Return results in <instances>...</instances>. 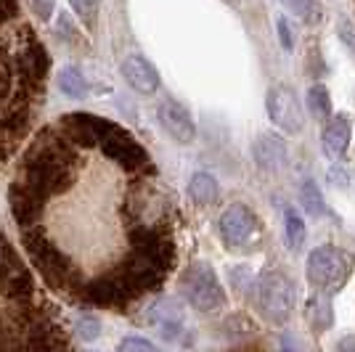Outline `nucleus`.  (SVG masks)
<instances>
[{
  "label": "nucleus",
  "mask_w": 355,
  "mask_h": 352,
  "mask_svg": "<svg viewBox=\"0 0 355 352\" xmlns=\"http://www.w3.org/2000/svg\"><path fill=\"white\" fill-rule=\"evenodd\" d=\"M24 247L27 254L32 257L35 267L43 273V279L48 281V286L53 289H72L74 283V267L69 265V260L64 257V252H59L48 238L43 236V231L35 228H24Z\"/></svg>",
  "instance_id": "obj_1"
},
{
  "label": "nucleus",
  "mask_w": 355,
  "mask_h": 352,
  "mask_svg": "<svg viewBox=\"0 0 355 352\" xmlns=\"http://www.w3.org/2000/svg\"><path fill=\"white\" fill-rule=\"evenodd\" d=\"M355 265V254L340 247H318L308 257V281L321 292H337L345 286V281L350 279Z\"/></svg>",
  "instance_id": "obj_2"
},
{
  "label": "nucleus",
  "mask_w": 355,
  "mask_h": 352,
  "mask_svg": "<svg viewBox=\"0 0 355 352\" xmlns=\"http://www.w3.org/2000/svg\"><path fill=\"white\" fill-rule=\"evenodd\" d=\"M254 289H257V308L266 315V321L276 323V326L289 323L292 313H295V283L292 281L270 270L257 279Z\"/></svg>",
  "instance_id": "obj_3"
},
{
  "label": "nucleus",
  "mask_w": 355,
  "mask_h": 352,
  "mask_svg": "<svg viewBox=\"0 0 355 352\" xmlns=\"http://www.w3.org/2000/svg\"><path fill=\"white\" fill-rule=\"evenodd\" d=\"M183 294L189 299V305L196 308L199 313H215L225 305V294H223V286L215 270L209 267L207 263H196L191 265L186 273H183Z\"/></svg>",
  "instance_id": "obj_4"
},
{
  "label": "nucleus",
  "mask_w": 355,
  "mask_h": 352,
  "mask_svg": "<svg viewBox=\"0 0 355 352\" xmlns=\"http://www.w3.org/2000/svg\"><path fill=\"white\" fill-rule=\"evenodd\" d=\"M220 238L228 249H254L260 244L263 228L247 204H231L218 220Z\"/></svg>",
  "instance_id": "obj_5"
},
{
  "label": "nucleus",
  "mask_w": 355,
  "mask_h": 352,
  "mask_svg": "<svg viewBox=\"0 0 355 352\" xmlns=\"http://www.w3.org/2000/svg\"><path fill=\"white\" fill-rule=\"evenodd\" d=\"M96 143L101 146V151H104L109 159H114L117 164H122L125 170L138 173V170H148V167H151V159H148V154L144 151V146L135 141L130 132L122 130L114 122H109V127L98 135Z\"/></svg>",
  "instance_id": "obj_6"
},
{
  "label": "nucleus",
  "mask_w": 355,
  "mask_h": 352,
  "mask_svg": "<svg viewBox=\"0 0 355 352\" xmlns=\"http://www.w3.org/2000/svg\"><path fill=\"white\" fill-rule=\"evenodd\" d=\"M266 109L270 122L279 127V130L297 135V132L305 127V112H302V103L297 98V93L289 85H276V88L268 90Z\"/></svg>",
  "instance_id": "obj_7"
},
{
  "label": "nucleus",
  "mask_w": 355,
  "mask_h": 352,
  "mask_svg": "<svg viewBox=\"0 0 355 352\" xmlns=\"http://www.w3.org/2000/svg\"><path fill=\"white\" fill-rule=\"evenodd\" d=\"M8 202H11V212H14V220L21 228H32L37 225L40 215H43V202L45 196L37 193L35 188H30L24 180H16L8 193Z\"/></svg>",
  "instance_id": "obj_8"
},
{
  "label": "nucleus",
  "mask_w": 355,
  "mask_h": 352,
  "mask_svg": "<svg viewBox=\"0 0 355 352\" xmlns=\"http://www.w3.org/2000/svg\"><path fill=\"white\" fill-rule=\"evenodd\" d=\"M148 323L157 326L159 337L167 339V342H175L180 334H183V305L173 299V297H164V299H157L151 308H148Z\"/></svg>",
  "instance_id": "obj_9"
},
{
  "label": "nucleus",
  "mask_w": 355,
  "mask_h": 352,
  "mask_svg": "<svg viewBox=\"0 0 355 352\" xmlns=\"http://www.w3.org/2000/svg\"><path fill=\"white\" fill-rule=\"evenodd\" d=\"M159 125H162L164 132H167L175 143H180V146H189L193 138H196V125H193L191 114H189L178 101L159 103Z\"/></svg>",
  "instance_id": "obj_10"
},
{
  "label": "nucleus",
  "mask_w": 355,
  "mask_h": 352,
  "mask_svg": "<svg viewBox=\"0 0 355 352\" xmlns=\"http://www.w3.org/2000/svg\"><path fill=\"white\" fill-rule=\"evenodd\" d=\"M122 77L130 88L144 96L159 88V72L154 69V64H148L144 56H135V53L122 61Z\"/></svg>",
  "instance_id": "obj_11"
},
{
  "label": "nucleus",
  "mask_w": 355,
  "mask_h": 352,
  "mask_svg": "<svg viewBox=\"0 0 355 352\" xmlns=\"http://www.w3.org/2000/svg\"><path fill=\"white\" fill-rule=\"evenodd\" d=\"M252 151H254V161H257L263 170L276 173V170H282L284 164H286V143H284L276 132H263V135H257Z\"/></svg>",
  "instance_id": "obj_12"
},
{
  "label": "nucleus",
  "mask_w": 355,
  "mask_h": 352,
  "mask_svg": "<svg viewBox=\"0 0 355 352\" xmlns=\"http://www.w3.org/2000/svg\"><path fill=\"white\" fill-rule=\"evenodd\" d=\"M321 143H324V151L329 157H334V159L345 157L347 143H350V117L347 114L329 117V122L324 125V132H321Z\"/></svg>",
  "instance_id": "obj_13"
},
{
  "label": "nucleus",
  "mask_w": 355,
  "mask_h": 352,
  "mask_svg": "<svg viewBox=\"0 0 355 352\" xmlns=\"http://www.w3.org/2000/svg\"><path fill=\"white\" fill-rule=\"evenodd\" d=\"M189 193H191V199L196 202V204L207 206V204H215V202H218L220 188H218V180H215L212 175H207V173H196V175H191Z\"/></svg>",
  "instance_id": "obj_14"
},
{
  "label": "nucleus",
  "mask_w": 355,
  "mask_h": 352,
  "mask_svg": "<svg viewBox=\"0 0 355 352\" xmlns=\"http://www.w3.org/2000/svg\"><path fill=\"white\" fill-rule=\"evenodd\" d=\"M308 321H311L315 334H321V331H326V328L331 326L334 315H331V302H329L326 292L315 294L311 302H308Z\"/></svg>",
  "instance_id": "obj_15"
},
{
  "label": "nucleus",
  "mask_w": 355,
  "mask_h": 352,
  "mask_svg": "<svg viewBox=\"0 0 355 352\" xmlns=\"http://www.w3.org/2000/svg\"><path fill=\"white\" fill-rule=\"evenodd\" d=\"M59 88L64 96H69V98H83L85 93H88V80L83 77V72L77 69V67H67V69H61L59 74Z\"/></svg>",
  "instance_id": "obj_16"
},
{
  "label": "nucleus",
  "mask_w": 355,
  "mask_h": 352,
  "mask_svg": "<svg viewBox=\"0 0 355 352\" xmlns=\"http://www.w3.org/2000/svg\"><path fill=\"white\" fill-rule=\"evenodd\" d=\"M282 3L289 14L300 16L305 24H318L324 16V8L318 0H282Z\"/></svg>",
  "instance_id": "obj_17"
},
{
  "label": "nucleus",
  "mask_w": 355,
  "mask_h": 352,
  "mask_svg": "<svg viewBox=\"0 0 355 352\" xmlns=\"http://www.w3.org/2000/svg\"><path fill=\"white\" fill-rule=\"evenodd\" d=\"M300 204L313 218H321L324 215V196H321L318 186L313 180H302V186H300Z\"/></svg>",
  "instance_id": "obj_18"
},
{
  "label": "nucleus",
  "mask_w": 355,
  "mask_h": 352,
  "mask_svg": "<svg viewBox=\"0 0 355 352\" xmlns=\"http://www.w3.org/2000/svg\"><path fill=\"white\" fill-rule=\"evenodd\" d=\"M308 106L311 112L318 119H329L331 117V98H329V90L324 85H313L308 90Z\"/></svg>",
  "instance_id": "obj_19"
},
{
  "label": "nucleus",
  "mask_w": 355,
  "mask_h": 352,
  "mask_svg": "<svg viewBox=\"0 0 355 352\" xmlns=\"http://www.w3.org/2000/svg\"><path fill=\"white\" fill-rule=\"evenodd\" d=\"M305 222L297 218L295 212H289L286 215V241H289V247L292 249H300L302 244H305Z\"/></svg>",
  "instance_id": "obj_20"
},
{
  "label": "nucleus",
  "mask_w": 355,
  "mask_h": 352,
  "mask_svg": "<svg viewBox=\"0 0 355 352\" xmlns=\"http://www.w3.org/2000/svg\"><path fill=\"white\" fill-rule=\"evenodd\" d=\"M72 11L80 16V21H85L88 27L96 24V16H98V0H69Z\"/></svg>",
  "instance_id": "obj_21"
},
{
  "label": "nucleus",
  "mask_w": 355,
  "mask_h": 352,
  "mask_svg": "<svg viewBox=\"0 0 355 352\" xmlns=\"http://www.w3.org/2000/svg\"><path fill=\"white\" fill-rule=\"evenodd\" d=\"M74 331H77L80 339L93 342V339H98V334H101V323L96 321L93 315H83V318H77V323H74Z\"/></svg>",
  "instance_id": "obj_22"
},
{
  "label": "nucleus",
  "mask_w": 355,
  "mask_h": 352,
  "mask_svg": "<svg viewBox=\"0 0 355 352\" xmlns=\"http://www.w3.org/2000/svg\"><path fill=\"white\" fill-rule=\"evenodd\" d=\"M119 350L122 352H130V350H141V352H154V344L148 342V339H141V337H128L119 342Z\"/></svg>",
  "instance_id": "obj_23"
},
{
  "label": "nucleus",
  "mask_w": 355,
  "mask_h": 352,
  "mask_svg": "<svg viewBox=\"0 0 355 352\" xmlns=\"http://www.w3.org/2000/svg\"><path fill=\"white\" fill-rule=\"evenodd\" d=\"M30 8L37 19L48 21L51 14H53V8H56V0H30Z\"/></svg>",
  "instance_id": "obj_24"
},
{
  "label": "nucleus",
  "mask_w": 355,
  "mask_h": 352,
  "mask_svg": "<svg viewBox=\"0 0 355 352\" xmlns=\"http://www.w3.org/2000/svg\"><path fill=\"white\" fill-rule=\"evenodd\" d=\"M340 37H342V43L347 45L350 51L355 53V24L350 21V19H340Z\"/></svg>",
  "instance_id": "obj_25"
},
{
  "label": "nucleus",
  "mask_w": 355,
  "mask_h": 352,
  "mask_svg": "<svg viewBox=\"0 0 355 352\" xmlns=\"http://www.w3.org/2000/svg\"><path fill=\"white\" fill-rule=\"evenodd\" d=\"M276 27H279V40H282V45L286 48V51H292V48H295V35H292V24H289V21H286V19L282 16Z\"/></svg>",
  "instance_id": "obj_26"
}]
</instances>
